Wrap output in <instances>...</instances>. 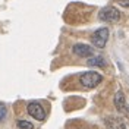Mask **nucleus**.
Instances as JSON below:
<instances>
[{
	"label": "nucleus",
	"instance_id": "10",
	"mask_svg": "<svg viewBox=\"0 0 129 129\" xmlns=\"http://www.w3.org/2000/svg\"><path fill=\"white\" fill-rule=\"evenodd\" d=\"M6 113H8L6 107H5L3 104H0V122H3L5 119H6Z\"/></svg>",
	"mask_w": 129,
	"mask_h": 129
},
{
	"label": "nucleus",
	"instance_id": "11",
	"mask_svg": "<svg viewBox=\"0 0 129 129\" xmlns=\"http://www.w3.org/2000/svg\"><path fill=\"white\" fill-rule=\"evenodd\" d=\"M117 3L123 8H129V0H117Z\"/></svg>",
	"mask_w": 129,
	"mask_h": 129
},
{
	"label": "nucleus",
	"instance_id": "5",
	"mask_svg": "<svg viewBox=\"0 0 129 129\" xmlns=\"http://www.w3.org/2000/svg\"><path fill=\"white\" fill-rule=\"evenodd\" d=\"M72 51L73 54H76L78 57H87V59H89V57L94 56V48L91 47V46H88V44H84V43H76V44H73L72 47Z\"/></svg>",
	"mask_w": 129,
	"mask_h": 129
},
{
	"label": "nucleus",
	"instance_id": "2",
	"mask_svg": "<svg viewBox=\"0 0 129 129\" xmlns=\"http://www.w3.org/2000/svg\"><path fill=\"white\" fill-rule=\"evenodd\" d=\"M122 13L114 8V6H104L103 9H100L98 12V19L103 21V22H107V24H114L120 19Z\"/></svg>",
	"mask_w": 129,
	"mask_h": 129
},
{
	"label": "nucleus",
	"instance_id": "9",
	"mask_svg": "<svg viewBox=\"0 0 129 129\" xmlns=\"http://www.w3.org/2000/svg\"><path fill=\"white\" fill-rule=\"evenodd\" d=\"M18 128L19 129H34V125L28 120H18Z\"/></svg>",
	"mask_w": 129,
	"mask_h": 129
},
{
	"label": "nucleus",
	"instance_id": "8",
	"mask_svg": "<svg viewBox=\"0 0 129 129\" xmlns=\"http://www.w3.org/2000/svg\"><path fill=\"white\" fill-rule=\"evenodd\" d=\"M87 64L91 68H106V60L101 56H92L87 60Z\"/></svg>",
	"mask_w": 129,
	"mask_h": 129
},
{
	"label": "nucleus",
	"instance_id": "3",
	"mask_svg": "<svg viewBox=\"0 0 129 129\" xmlns=\"http://www.w3.org/2000/svg\"><path fill=\"white\" fill-rule=\"evenodd\" d=\"M109 37H110L109 28H100V29H97V31L91 35V41H92L94 47L104 48L106 44H107V41H109Z\"/></svg>",
	"mask_w": 129,
	"mask_h": 129
},
{
	"label": "nucleus",
	"instance_id": "7",
	"mask_svg": "<svg viewBox=\"0 0 129 129\" xmlns=\"http://www.w3.org/2000/svg\"><path fill=\"white\" fill-rule=\"evenodd\" d=\"M104 123L107 129H126L125 122L117 116H107L104 119Z\"/></svg>",
	"mask_w": 129,
	"mask_h": 129
},
{
	"label": "nucleus",
	"instance_id": "4",
	"mask_svg": "<svg viewBox=\"0 0 129 129\" xmlns=\"http://www.w3.org/2000/svg\"><path fill=\"white\" fill-rule=\"evenodd\" d=\"M26 112H28V114H29L31 117H34L35 120H38V122H43L46 119V116H47L44 107H43L38 101H31V103H28Z\"/></svg>",
	"mask_w": 129,
	"mask_h": 129
},
{
	"label": "nucleus",
	"instance_id": "6",
	"mask_svg": "<svg viewBox=\"0 0 129 129\" xmlns=\"http://www.w3.org/2000/svg\"><path fill=\"white\" fill-rule=\"evenodd\" d=\"M113 103H114V107L119 113H128V104H126V98H125V94L123 91H117L114 94V98H113Z\"/></svg>",
	"mask_w": 129,
	"mask_h": 129
},
{
	"label": "nucleus",
	"instance_id": "1",
	"mask_svg": "<svg viewBox=\"0 0 129 129\" xmlns=\"http://www.w3.org/2000/svg\"><path fill=\"white\" fill-rule=\"evenodd\" d=\"M101 81H103V75L95 71H88V72H84L79 75V84L88 89L95 88L97 85L101 84Z\"/></svg>",
	"mask_w": 129,
	"mask_h": 129
}]
</instances>
